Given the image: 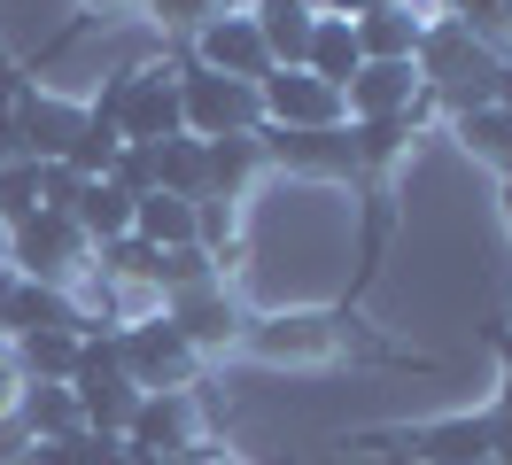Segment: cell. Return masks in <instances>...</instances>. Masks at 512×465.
Instances as JSON below:
<instances>
[{"label": "cell", "mask_w": 512, "mask_h": 465, "mask_svg": "<svg viewBox=\"0 0 512 465\" xmlns=\"http://www.w3.org/2000/svg\"><path fill=\"white\" fill-rule=\"evenodd\" d=\"M350 31H357V55H365V62H419L427 16L404 0V8H381V16H357Z\"/></svg>", "instance_id": "cell-17"}, {"label": "cell", "mask_w": 512, "mask_h": 465, "mask_svg": "<svg viewBox=\"0 0 512 465\" xmlns=\"http://www.w3.org/2000/svg\"><path fill=\"white\" fill-rule=\"evenodd\" d=\"M132 233L148 248H187V241H202V217H194V202H179V194H140V202H132Z\"/></svg>", "instance_id": "cell-19"}, {"label": "cell", "mask_w": 512, "mask_h": 465, "mask_svg": "<svg viewBox=\"0 0 512 465\" xmlns=\"http://www.w3.org/2000/svg\"><path fill=\"white\" fill-rule=\"evenodd\" d=\"M357 62H365V55H357V31L342 24V16H319V24H311V47H303V70L342 93L357 78Z\"/></svg>", "instance_id": "cell-21"}, {"label": "cell", "mask_w": 512, "mask_h": 465, "mask_svg": "<svg viewBox=\"0 0 512 465\" xmlns=\"http://www.w3.org/2000/svg\"><path fill=\"white\" fill-rule=\"evenodd\" d=\"M117 357H125V372H132V388H140V396H156V388H187L194 365H202V349H194L163 310H156V318L117 326Z\"/></svg>", "instance_id": "cell-6"}, {"label": "cell", "mask_w": 512, "mask_h": 465, "mask_svg": "<svg viewBox=\"0 0 512 465\" xmlns=\"http://www.w3.org/2000/svg\"><path fill=\"white\" fill-rule=\"evenodd\" d=\"M256 109H264L272 132H326V124H350L342 93L326 86V78H311V70H264V78H256Z\"/></svg>", "instance_id": "cell-7"}, {"label": "cell", "mask_w": 512, "mask_h": 465, "mask_svg": "<svg viewBox=\"0 0 512 465\" xmlns=\"http://www.w3.org/2000/svg\"><path fill=\"white\" fill-rule=\"evenodd\" d=\"M419 101V62H357V78L342 86V109L357 117H404Z\"/></svg>", "instance_id": "cell-14"}, {"label": "cell", "mask_w": 512, "mask_h": 465, "mask_svg": "<svg viewBox=\"0 0 512 465\" xmlns=\"http://www.w3.org/2000/svg\"><path fill=\"white\" fill-rule=\"evenodd\" d=\"M241 341H249L256 357H272V365H319V357H334V318H311V310H280V318H249L241 326Z\"/></svg>", "instance_id": "cell-10"}, {"label": "cell", "mask_w": 512, "mask_h": 465, "mask_svg": "<svg viewBox=\"0 0 512 465\" xmlns=\"http://www.w3.org/2000/svg\"><path fill=\"white\" fill-rule=\"evenodd\" d=\"M86 109H101V117H117V132L125 140H171V132H187L179 124V55H156V62H125L109 86L86 101Z\"/></svg>", "instance_id": "cell-2"}, {"label": "cell", "mask_w": 512, "mask_h": 465, "mask_svg": "<svg viewBox=\"0 0 512 465\" xmlns=\"http://www.w3.org/2000/svg\"><path fill=\"white\" fill-rule=\"evenodd\" d=\"M109 179L125 186V194H156V148H148V140H125V155L109 163Z\"/></svg>", "instance_id": "cell-30"}, {"label": "cell", "mask_w": 512, "mask_h": 465, "mask_svg": "<svg viewBox=\"0 0 512 465\" xmlns=\"http://www.w3.org/2000/svg\"><path fill=\"white\" fill-rule=\"evenodd\" d=\"M86 132V101H70L63 86H24L16 93V155L24 163H63L70 140Z\"/></svg>", "instance_id": "cell-8"}, {"label": "cell", "mask_w": 512, "mask_h": 465, "mask_svg": "<svg viewBox=\"0 0 512 465\" xmlns=\"http://www.w3.org/2000/svg\"><path fill=\"white\" fill-rule=\"evenodd\" d=\"M70 396H78V419L109 442H125L132 411H140V388H132L125 357H117V334H101L78 349V372H70Z\"/></svg>", "instance_id": "cell-5"}, {"label": "cell", "mask_w": 512, "mask_h": 465, "mask_svg": "<svg viewBox=\"0 0 512 465\" xmlns=\"http://www.w3.org/2000/svg\"><path fill=\"white\" fill-rule=\"evenodd\" d=\"M264 171V140L233 132V140H202V202H241V186Z\"/></svg>", "instance_id": "cell-16"}, {"label": "cell", "mask_w": 512, "mask_h": 465, "mask_svg": "<svg viewBox=\"0 0 512 465\" xmlns=\"http://www.w3.org/2000/svg\"><path fill=\"white\" fill-rule=\"evenodd\" d=\"M0 272H8V225H0Z\"/></svg>", "instance_id": "cell-36"}, {"label": "cell", "mask_w": 512, "mask_h": 465, "mask_svg": "<svg viewBox=\"0 0 512 465\" xmlns=\"http://www.w3.org/2000/svg\"><path fill=\"white\" fill-rule=\"evenodd\" d=\"M179 124H187L194 140H233V132H256L264 109H256V86L218 78V70H202L194 55H179Z\"/></svg>", "instance_id": "cell-4"}, {"label": "cell", "mask_w": 512, "mask_h": 465, "mask_svg": "<svg viewBox=\"0 0 512 465\" xmlns=\"http://www.w3.org/2000/svg\"><path fill=\"white\" fill-rule=\"evenodd\" d=\"M156 194L202 202V140H194V132H171V140H156Z\"/></svg>", "instance_id": "cell-24"}, {"label": "cell", "mask_w": 512, "mask_h": 465, "mask_svg": "<svg viewBox=\"0 0 512 465\" xmlns=\"http://www.w3.org/2000/svg\"><path fill=\"white\" fill-rule=\"evenodd\" d=\"M8 272L47 279V287H78V279L94 272V241L78 233V217L39 210V217H24V225L8 233Z\"/></svg>", "instance_id": "cell-3"}, {"label": "cell", "mask_w": 512, "mask_h": 465, "mask_svg": "<svg viewBox=\"0 0 512 465\" xmlns=\"http://www.w3.org/2000/svg\"><path fill=\"white\" fill-rule=\"evenodd\" d=\"M450 132H458V148L474 155V163H497V171H512V117L497 109V101L458 109V117H450Z\"/></svg>", "instance_id": "cell-23"}, {"label": "cell", "mask_w": 512, "mask_h": 465, "mask_svg": "<svg viewBox=\"0 0 512 465\" xmlns=\"http://www.w3.org/2000/svg\"><path fill=\"white\" fill-rule=\"evenodd\" d=\"M24 217H39V163L16 155V163H0V225L16 233Z\"/></svg>", "instance_id": "cell-26"}, {"label": "cell", "mask_w": 512, "mask_h": 465, "mask_svg": "<svg viewBox=\"0 0 512 465\" xmlns=\"http://www.w3.org/2000/svg\"><path fill=\"white\" fill-rule=\"evenodd\" d=\"M78 349H86V334H63V326L8 341V357H16V372H24V380H70V372H78Z\"/></svg>", "instance_id": "cell-22"}, {"label": "cell", "mask_w": 512, "mask_h": 465, "mask_svg": "<svg viewBox=\"0 0 512 465\" xmlns=\"http://www.w3.org/2000/svg\"><path fill=\"white\" fill-rule=\"evenodd\" d=\"M78 194H86V179H78L70 163H39V210L70 217V210H78Z\"/></svg>", "instance_id": "cell-29"}, {"label": "cell", "mask_w": 512, "mask_h": 465, "mask_svg": "<svg viewBox=\"0 0 512 465\" xmlns=\"http://www.w3.org/2000/svg\"><path fill=\"white\" fill-rule=\"evenodd\" d=\"M381 8H404V0H319V16H342V24H357V16H381Z\"/></svg>", "instance_id": "cell-32"}, {"label": "cell", "mask_w": 512, "mask_h": 465, "mask_svg": "<svg viewBox=\"0 0 512 465\" xmlns=\"http://www.w3.org/2000/svg\"><path fill=\"white\" fill-rule=\"evenodd\" d=\"M16 93H24V78L0 62V163H16Z\"/></svg>", "instance_id": "cell-31"}, {"label": "cell", "mask_w": 512, "mask_h": 465, "mask_svg": "<svg viewBox=\"0 0 512 465\" xmlns=\"http://www.w3.org/2000/svg\"><path fill=\"white\" fill-rule=\"evenodd\" d=\"M148 16H156V31H202V24H218V16H233V8H249V0H140Z\"/></svg>", "instance_id": "cell-27"}, {"label": "cell", "mask_w": 512, "mask_h": 465, "mask_svg": "<svg viewBox=\"0 0 512 465\" xmlns=\"http://www.w3.org/2000/svg\"><path fill=\"white\" fill-rule=\"evenodd\" d=\"M132 202H140V194H125L117 179H86V194H78L70 217H78V233L101 248V241H125L132 233Z\"/></svg>", "instance_id": "cell-20"}, {"label": "cell", "mask_w": 512, "mask_h": 465, "mask_svg": "<svg viewBox=\"0 0 512 465\" xmlns=\"http://www.w3.org/2000/svg\"><path fill=\"white\" fill-rule=\"evenodd\" d=\"M187 55L202 62V70H218V78H241V86H256V78L272 70V55H264V39H256V24H249V8H233V16H218V24H202Z\"/></svg>", "instance_id": "cell-9"}, {"label": "cell", "mask_w": 512, "mask_h": 465, "mask_svg": "<svg viewBox=\"0 0 512 465\" xmlns=\"http://www.w3.org/2000/svg\"><path fill=\"white\" fill-rule=\"evenodd\" d=\"M86 8H101V16H117V8H140V0H86Z\"/></svg>", "instance_id": "cell-35"}, {"label": "cell", "mask_w": 512, "mask_h": 465, "mask_svg": "<svg viewBox=\"0 0 512 465\" xmlns=\"http://www.w3.org/2000/svg\"><path fill=\"white\" fill-rule=\"evenodd\" d=\"M117 155H125V132H117V117H101V109H86V132H78V140H70V171H78V179H109V163H117Z\"/></svg>", "instance_id": "cell-25"}, {"label": "cell", "mask_w": 512, "mask_h": 465, "mask_svg": "<svg viewBox=\"0 0 512 465\" xmlns=\"http://www.w3.org/2000/svg\"><path fill=\"white\" fill-rule=\"evenodd\" d=\"M249 24L264 39L272 70H303V47H311V24H319V0H249Z\"/></svg>", "instance_id": "cell-15"}, {"label": "cell", "mask_w": 512, "mask_h": 465, "mask_svg": "<svg viewBox=\"0 0 512 465\" xmlns=\"http://www.w3.org/2000/svg\"><path fill=\"white\" fill-rule=\"evenodd\" d=\"M489 101H497V109H505V117H512V55L497 62V93H489Z\"/></svg>", "instance_id": "cell-33"}, {"label": "cell", "mask_w": 512, "mask_h": 465, "mask_svg": "<svg viewBox=\"0 0 512 465\" xmlns=\"http://www.w3.org/2000/svg\"><path fill=\"white\" fill-rule=\"evenodd\" d=\"M450 24H466L474 39H497V31H512V0H443Z\"/></svg>", "instance_id": "cell-28"}, {"label": "cell", "mask_w": 512, "mask_h": 465, "mask_svg": "<svg viewBox=\"0 0 512 465\" xmlns=\"http://www.w3.org/2000/svg\"><path fill=\"white\" fill-rule=\"evenodd\" d=\"M497 411H450V419H435V427L412 434V458L419 465H489V450H497Z\"/></svg>", "instance_id": "cell-12"}, {"label": "cell", "mask_w": 512, "mask_h": 465, "mask_svg": "<svg viewBox=\"0 0 512 465\" xmlns=\"http://www.w3.org/2000/svg\"><path fill=\"white\" fill-rule=\"evenodd\" d=\"M163 318H171L194 349H233V341H241V326H249V318H241V303L225 295V279L187 287V295H163Z\"/></svg>", "instance_id": "cell-11"}, {"label": "cell", "mask_w": 512, "mask_h": 465, "mask_svg": "<svg viewBox=\"0 0 512 465\" xmlns=\"http://www.w3.org/2000/svg\"><path fill=\"white\" fill-rule=\"evenodd\" d=\"M497 47L489 39H474L466 24H450V16H427V39H419V86H427V101L435 109H481L489 93H497Z\"/></svg>", "instance_id": "cell-1"}, {"label": "cell", "mask_w": 512, "mask_h": 465, "mask_svg": "<svg viewBox=\"0 0 512 465\" xmlns=\"http://www.w3.org/2000/svg\"><path fill=\"white\" fill-rule=\"evenodd\" d=\"M256 140H264V163H288V171H326V179L357 171L350 124H326V132H272V124H256Z\"/></svg>", "instance_id": "cell-13"}, {"label": "cell", "mask_w": 512, "mask_h": 465, "mask_svg": "<svg viewBox=\"0 0 512 465\" xmlns=\"http://www.w3.org/2000/svg\"><path fill=\"white\" fill-rule=\"evenodd\" d=\"M0 349H8V326H0Z\"/></svg>", "instance_id": "cell-37"}, {"label": "cell", "mask_w": 512, "mask_h": 465, "mask_svg": "<svg viewBox=\"0 0 512 465\" xmlns=\"http://www.w3.org/2000/svg\"><path fill=\"white\" fill-rule=\"evenodd\" d=\"M16 427L32 434V442H55V434H78V396H70V380H24V396H16Z\"/></svg>", "instance_id": "cell-18"}, {"label": "cell", "mask_w": 512, "mask_h": 465, "mask_svg": "<svg viewBox=\"0 0 512 465\" xmlns=\"http://www.w3.org/2000/svg\"><path fill=\"white\" fill-rule=\"evenodd\" d=\"M497 202H505V233H512V171H505V186H497Z\"/></svg>", "instance_id": "cell-34"}]
</instances>
